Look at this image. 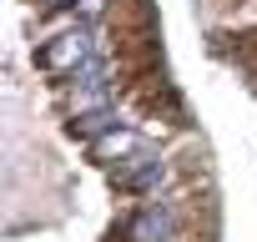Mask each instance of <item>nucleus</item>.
I'll use <instances>...</instances> for the list:
<instances>
[{
  "label": "nucleus",
  "mask_w": 257,
  "mask_h": 242,
  "mask_svg": "<svg viewBox=\"0 0 257 242\" xmlns=\"http://www.w3.org/2000/svg\"><path fill=\"white\" fill-rule=\"evenodd\" d=\"M116 127H121V116H116V106H101V111H86V116H71V137H86V142H96V137L116 132Z\"/></svg>",
  "instance_id": "5"
},
{
  "label": "nucleus",
  "mask_w": 257,
  "mask_h": 242,
  "mask_svg": "<svg viewBox=\"0 0 257 242\" xmlns=\"http://www.w3.org/2000/svg\"><path fill=\"white\" fill-rule=\"evenodd\" d=\"M167 177V162L152 152V147H142V152H132L126 162H116V172H111V182L121 187V192H157V182Z\"/></svg>",
  "instance_id": "3"
},
{
  "label": "nucleus",
  "mask_w": 257,
  "mask_h": 242,
  "mask_svg": "<svg viewBox=\"0 0 257 242\" xmlns=\"http://www.w3.org/2000/svg\"><path fill=\"white\" fill-rule=\"evenodd\" d=\"M86 152H91L96 162H126L132 152H142V137H137L132 127H116V132H106V137L86 142Z\"/></svg>",
  "instance_id": "4"
},
{
  "label": "nucleus",
  "mask_w": 257,
  "mask_h": 242,
  "mask_svg": "<svg viewBox=\"0 0 257 242\" xmlns=\"http://www.w3.org/2000/svg\"><path fill=\"white\" fill-rule=\"evenodd\" d=\"M106 46H101V31L96 26H76V31H61L46 51H41V71H51V76H71V71H81L91 56H101Z\"/></svg>",
  "instance_id": "1"
},
{
  "label": "nucleus",
  "mask_w": 257,
  "mask_h": 242,
  "mask_svg": "<svg viewBox=\"0 0 257 242\" xmlns=\"http://www.w3.org/2000/svg\"><path fill=\"white\" fill-rule=\"evenodd\" d=\"M121 242H177V212L167 202H147L121 222Z\"/></svg>",
  "instance_id": "2"
},
{
  "label": "nucleus",
  "mask_w": 257,
  "mask_h": 242,
  "mask_svg": "<svg viewBox=\"0 0 257 242\" xmlns=\"http://www.w3.org/2000/svg\"><path fill=\"white\" fill-rule=\"evenodd\" d=\"M46 6H81V0H46Z\"/></svg>",
  "instance_id": "6"
}]
</instances>
